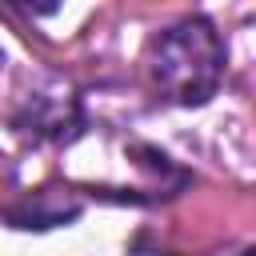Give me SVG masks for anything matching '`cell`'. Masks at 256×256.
I'll return each instance as SVG.
<instances>
[{"mask_svg": "<svg viewBox=\"0 0 256 256\" xmlns=\"http://www.w3.org/2000/svg\"><path fill=\"white\" fill-rule=\"evenodd\" d=\"M80 124V108L76 96L68 88H52V92H36L24 100V112L16 116V128H24L28 136H48V140H64L72 136Z\"/></svg>", "mask_w": 256, "mask_h": 256, "instance_id": "obj_2", "label": "cell"}, {"mask_svg": "<svg viewBox=\"0 0 256 256\" xmlns=\"http://www.w3.org/2000/svg\"><path fill=\"white\" fill-rule=\"evenodd\" d=\"M224 64H228L224 40H220L216 24L204 16L176 20L172 28H164L152 40V52H148L152 88L164 100L184 104V108L208 104L216 96V88L224 80Z\"/></svg>", "mask_w": 256, "mask_h": 256, "instance_id": "obj_1", "label": "cell"}, {"mask_svg": "<svg viewBox=\"0 0 256 256\" xmlns=\"http://www.w3.org/2000/svg\"><path fill=\"white\" fill-rule=\"evenodd\" d=\"M0 4L20 12V16H48V12L60 8V0H0Z\"/></svg>", "mask_w": 256, "mask_h": 256, "instance_id": "obj_3", "label": "cell"}, {"mask_svg": "<svg viewBox=\"0 0 256 256\" xmlns=\"http://www.w3.org/2000/svg\"><path fill=\"white\" fill-rule=\"evenodd\" d=\"M0 68H4V48H0Z\"/></svg>", "mask_w": 256, "mask_h": 256, "instance_id": "obj_4", "label": "cell"}]
</instances>
